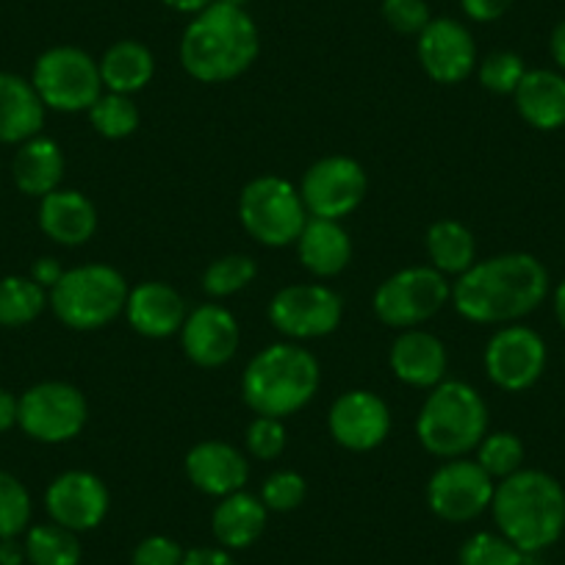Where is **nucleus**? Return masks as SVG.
Segmentation results:
<instances>
[{
    "label": "nucleus",
    "mask_w": 565,
    "mask_h": 565,
    "mask_svg": "<svg viewBox=\"0 0 565 565\" xmlns=\"http://www.w3.org/2000/svg\"><path fill=\"white\" fill-rule=\"evenodd\" d=\"M258 277V264L244 253H227L214 258L203 271V291L211 300H227L238 291L249 289Z\"/></svg>",
    "instance_id": "32"
},
{
    "label": "nucleus",
    "mask_w": 565,
    "mask_h": 565,
    "mask_svg": "<svg viewBox=\"0 0 565 565\" xmlns=\"http://www.w3.org/2000/svg\"><path fill=\"white\" fill-rule=\"evenodd\" d=\"M97 67H100L103 89L134 97L153 81L156 56L145 42L119 40L106 47V53L97 58Z\"/></svg>",
    "instance_id": "28"
},
{
    "label": "nucleus",
    "mask_w": 565,
    "mask_h": 565,
    "mask_svg": "<svg viewBox=\"0 0 565 565\" xmlns=\"http://www.w3.org/2000/svg\"><path fill=\"white\" fill-rule=\"evenodd\" d=\"M308 497V482L300 471L280 469L269 475L260 486V502L269 513H291Z\"/></svg>",
    "instance_id": "38"
},
{
    "label": "nucleus",
    "mask_w": 565,
    "mask_h": 565,
    "mask_svg": "<svg viewBox=\"0 0 565 565\" xmlns=\"http://www.w3.org/2000/svg\"><path fill=\"white\" fill-rule=\"evenodd\" d=\"M297 255L308 275L317 280L339 277L352 260V238L347 227L335 220H317L308 216L300 238H297Z\"/></svg>",
    "instance_id": "23"
},
{
    "label": "nucleus",
    "mask_w": 565,
    "mask_h": 565,
    "mask_svg": "<svg viewBox=\"0 0 565 565\" xmlns=\"http://www.w3.org/2000/svg\"><path fill=\"white\" fill-rule=\"evenodd\" d=\"M391 407L380 394L366 388H352L335 396L328 413L330 438L347 452H374L391 436Z\"/></svg>",
    "instance_id": "15"
},
{
    "label": "nucleus",
    "mask_w": 565,
    "mask_h": 565,
    "mask_svg": "<svg viewBox=\"0 0 565 565\" xmlns=\"http://www.w3.org/2000/svg\"><path fill=\"white\" fill-rule=\"evenodd\" d=\"M23 546L29 565H81L84 559L78 532L53 524V521L29 526Z\"/></svg>",
    "instance_id": "31"
},
{
    "label": "nucleus",
    "mask_w": 565,
    "mask_h": 565,
    "mask_svg": "<svg viewBox=\"0 0 565 565\" xmlns=\"http://www.w3.org/2000/svg\"><path fill=\"white\" fill-rule=\"evenodd\" d=\"M64 271H67V269H64V266H62V260L53 258V255H42V258H36L34 264H31L29 277L34 282H40L42 289H45L47 295H51V289H53V286H56L58 280H62Z\"/></svg>",
    "instance_id": "43"
},
{
    "label": "nucleus",
    "mask_w": 565,
    "mask_h": 565,
    "mask_svg": "<svg viewBox=\"0 0 565 565\" xmlns=\"http://www.w3.org/2000/svg\"><path fill=\"white\" fill-rule=\"evenodd\" d=\"M548 282V269L535 255H491L455 277L452 306L471 324H515L543 306Z\"/></svg>",
    "instance_id": "1"
},
{
    "label": "nucleus",
    "mask_w": 565,
    "mask_h": 565,
    "mask_svg": "<svg viewBox=\"0 0 565 565\" xmlns=\"http://www.w3.org/2000/svg\"><path fill=\"white\" fill-rule=\"evenodd\" d=\"M122 317L128 319L130 330L139 333L141 339L164 341L181 333L189 308L181 291L172 289L170 282L145 280L136 282L134 289L128 291Z\"/></svg>",
    "instance_id": "19"
},
{
    "label": "nucleus",
    "mask_w": 565,
    "mask_h": 565,
    "mask_svg": "<svg viewBox=\"0 0 565 565\" xmlns=\"http://www.w3.org/2000/svg\"><path fill=\"white\" fill-rule=\"evenodd\" d=\"M167 9H172V12H181V14H198L203 12L205 7H211L214 0H161Z\"/></svg>",
    "instance_id": "48"
},
{
    "label": "nucleus",
    "mask_w": 565,
    "mask_h": 565,
    "mask_svg": "<svg viewBox=\"0 0 565 565\" xmlns=\"http://www.w3.org/2000/svg\"><path fill=\"white\" fill-rule=\"evenodd\" d=\"M322 383L317 355L297 341H277L249 358L242 372V399L255 416L286 418L311 405Z\"/></svg>",
    "instance_id": "4"
},
{
    "label": "nucleus",
    "mask_w": 565,
    "mask_h": 565,
    "mask_svg": "<svg viewBox=\"0 0 565 565\" xmlns=\"http://www.w3.org/2000/svg\"><path fill=\"white\" fill-rule=\"evenodd\" d=\"M266 317L282 339L300 344L335 333L344 319V300L324 282H291L275 291Z\"/></svg>",
    "instance_id": "11"
},
{
    "label": "nucleus",
    "mask_w": 565,
    "mask_h": 565,
    "mask_svg": "<svg viewBox=\"0 0 565 565\" xmlns=\"http://www.w3.org/2000/svg\"><path fill=\"white\" fill-rule=\"evenodd\" d=\"M380 14L388 29L405 36H418L433 20L427 0H383Z\"/></svg>",
    "instance_id": "40"
},
{
    "label": "nucleus",
    "mask_w": 565,
    "mask_h": 565,
    "mask_svg": "<svg viewBox=\"0 0 565 565\" xmlns=\"http://www.w3.org/2000/svg\"><path fill=\"white\" fill-rule=\"evenodd\" d=\"M111 493L106 482L84 469H70L53 477L45 491V510L53 524L73 532H92L106 521Z\"/></svg>",
    "instance_id": "17"
},
{
    "label": "nucleus",
    "mask_w": 565,
    "mask_h": 565,
    "mask_svg": "<svg viewBox=\"0 0 565 565\" xmlns=\"http://www.w3.org/2000/svg\"><path fill=\"white\" fill-rule=\"evenodd\" d=\"M186 548L167 535L141 537L134 548L130 565H183Z\"/></svg>",
    "instance_id": "41"
},
{
    "label": "nucleus",
    "mask_w": 565,
    "mask_h": 565,
    "mask_svg": "<svg viewBox=\"0 0 565 565\" xmlns=\"http://www.w3.org/2000/svg\"><path fill=\"white\" fill-rule=\"evenodd\" d=\"M548 53H552L559 73L565 75V20H559V23L554 25L552 36H548Z\"/></svg>",
    "instance_id": "47"
},
{
    "label": "nucleus",
    "mask_w": 565,
    "mask_h": 565,
    "mask_svg": "<svg viewBox=\"0 0 565 565\" xmlns=\"http://www.w3.org/2000/svg\"><path fill=\"white\" fill-rule=\"evenodd\" d=\"M554 317H557V322H559V328L565 330V280L559 282L557 289H554Z\"/></svg>",
    "instance_id": "49"
},
{
    "label": "nucleus",
    "mask_w": 565,
    "mask_h": 565,
    "mask_svg": "<svg viewBox=\"0 0 565 565\" xmlns=\"http://www.w3.org/2000/svg\"><path fill=\"white\" fill-rule=\"evenodd\" d=\"M45 103L18 73H0V145H23L45 128Z\"/></svg>",
    "instance_id": "24"
},
{
    "label": "nucleus",
    "mask_w": 565,
    "mask_h": 565,
    "mask_svg": "<svg viewBox=\"0 0 565 565\" xmlns=\"http://www.w3.org/2000/svg\"><path fill=\"white\" fill-rule=\"evenodd\" d=\"M51 308V297L29 275L0 277V328H25Z\"/></svg>",
    "instance_id": "30"
},
{
    "label": "nucleus",
    "mask_w": 565,
    "mask_h": 565,
    "mask_svg": "<svg viewBox=\"0 0 565 565\" xmlns=\"http://www.w3.org/2000/svg\"><path fill=\"white\" fill-rule=\"evenodd\" d=\"M530 554L510 543L502 532H475L458 552L460 565H526Z\"/></svg>",
    "instance_id": "36"
},
{
    "label": "nucleus",
    "mask_w": 565,
    "mask_h": 565,
    "mask_svg": "<svg viewBox=\"0 0 565 565\" xmlns=\"http://www.w3.org/2000/svg\"><path fill=\"white\" fill-rule=\"evenodd\" d=\"M89 122L97 136L108 141L128 139L139 130V108L128 95H114V92H103L89 108Z\"/></svg>",
    "instance_id": "33"
},
{
    "label": "nucleus",
    "mask_w": 565,
    "mask_h": 565,
    "mask_svg": "<svg viewBox=\"0 0 565 565\" xmlns=\"http://www.w3.org/2000/svg\"><path fill=\"white\" fill-rule=\"evenodd\" d=\"M548 363L546 341L526 324H504L488 339L482 366L488 380L508 394L530 391L543 377Z\"/></svg>",
    "instance_id": "14"
},
{
    "label": "nucleus",
    "mask_w": 565,
    "mask_h": 565,
    "mask_svg": "<svg viewBox=\"0 0 565 565\" xmlns=\"http://www.w3.org/2000/svg\"><path fill=\"white\" fill-rule=\"evenodd\" d=\"M452 302V280L438 269L405 266L374 289L372 311L385 328H422Z\"/></svg>",
    "instance_id": "8"
},
{
    "label": "nucleus",
    "mask_w": 565,
    "mask_h": 565,
    "mask_svg": "<svg viewBox=\"0 0 565 565\" xmlns=\"http://www.w3.org/2000/svg\"><path fill=\"white\" fill-rule=\"evenodd\" d=\"M31 513H34V502H31L29 488L20 477L0 469V541L25 535L31 526Z\"/></svg>",
    "instance_id": "35"
},
{
    "label": "nucleus",
    "mask_w": 565,
    "mask_h": 565,
    "mask_svg": "<svg viewBox=\"0 0 565 565\" xmlns=\"http://www.w3.org/2000/svg\"><path fill=\"white\" fill-rule=\"evenodd\" d=\"M515 0H460V9L475 23H497L510 12Z\"/></svg>",
    "instance_id": "42"
},
{
    "label": "nucleus",
    "mask_w": 565,
    "mask_h": 565,
    "mask_svg": "<svg viewBox=\"0 0 565 565\" xmlns=\"http://www.w3.org/2000/svg\"><path fill=\"white\" fill-rule=\"evenodd\" d=\"M89 402L84 391L64 380H45L20 396L18 427L36 444H67L84 433Z\"/></svg>",
    "instance_id": "10"
},
{
    "label": "nucleus",
    "mask_w": 565,
    "mask_h": 565,
    "mask_svg": "<svg viewBox=\"0 0 565 565\" xmlns=\"http://www.w3.org/2000/svg\"><path fill=\"white\" fill-rule=\"evenodd\" d=\"M477 81L493 95H513L526 75V64L513 51H493L477 64Z\"/></svg>",
    "instance_id": "37"
},
{
    "label": "nucleus",
    "mask_w": 565,
    "mask_h": 565,
    "mask_svg": "<svg viewBox=\"0 0 565 565\" xmlns=\"http://www.w3.org/2000/svg\"><path fill=\"white\" fill-rule=\"evenodd\" d=\"M64 170V150L51 136H34V139L18 145V153L12 159V181L25 198L42 200L51 192L62 189Z\"/></svg>",
    "instance_id": "26"
},
{
    "label": "nucleus",
    "mask_w": 565,
    "mask_h": 565,
    "mask_svg": "<svg viewBox=\"0 0 565 565\" xmlns=\"http://www.w3.org/2000/svg\"><path fill=\"white\" fill-rule=\"evenodd\" d=\"M289 444V433H286V424L282 418H269V416H255L247 424V433H244V447L253 455L255 460H277Z\"/></svg>",
    "instance_id": "39"
},
{
    "label": "nucleus",
    "mask_w": 565,
    "mask_h": 565,
    "mask_svg": "<svg viewBox=\"0 0 565 565\" xmlns=\"http://www.w3.org/2000/svg\"><path fill=\"white\" fill-rule=\"evenodd\" d=\"M266 519H269V510L264 508L260 497L236 491L216 502L214 513H211V532L222 548L242 552L264 535Z\"/></svg>",
    "instance_id": "27"
},
{
    "label": "nucleus",
    "mask_w": 565,
    "mask_h": 565,
    "mask_svg": "<svg viewBox=\"0 0 565 565\" xmlns=\"http://www.w3.org/2000/svg\"><path fill=\"white\" fill-rule=\"evenodd\" d=\"M424 249L433 269L447 277H460L477 264V238L463 222L438 220L427 227Z\"/></svg>",
    "instance_id": "29"
},
{
    "label": "nucleus",
    "mask_w": 565,
    "mask_h": 565,
    "mask_svg": "<svg viewBox=\"0 0 565 565\" xmlns=\"http://www.w3.org/2000/svg\"><path fill=\"white\" fill-rule=\"evenodd\" d=\"M36 95L42 97L47 111L81 114L95 106L103 95V81L97 58L75 45L47 47L34 62L31 73Z\"/></svg>",
    "instance_id": "9"
},
{
    "label": "nucleus",
    "mask_w": 565,
    "mask_h": 565,
    "mask_svg": "<svg viewBox=\"0 0 565 565\" xmlns=\"http://www.w3.org/2000/svg\"><path fill=\"white\" fill-rule=\"evenodd\" d=\"M238 222L264 247H295L308 211L295 183L280 175H258L238 194Z\"/></svg>",
    "instance_id": "7"
},
{
    "label": "nucleus",
    "mask_w": 565,
    "mask_h": 565,
    "mask_svg": "<svg viewBox=\"0 0 565 565\" xmlns=\"http://www.w3.org/2000/svg\"><path fill=\"white\" fill-rule=\"evenodd\" d=\"M25 559V546L18 537H3L0 541V565H23Z\"/></svg>",
    "instance_id": "46"
},
{
    "label": "nucleus",
    "mask_w": 565,
    "mask_h": 565,
    "mask_svg": "<svg viewBox=\"0 0 565 565\" xmlns=\"http://www.w3.org/2000/svg\"><path fill=\"white\" fill-rule=\"evenodd\" d=\"M128 280L108 264L73 266L51 289V311L64 328L92 333L125 313Z\"/></svg>",
    "instance_id": "6"
},
{
    "label": "nucleus",
    "mask_w": 565,
    "mask_h": 565,
    "mask_svg": "<svg viewBox=\"0 0 565 565\" xmlns=\"http://www.w3.org/2000/svg\"><path fill=\"white\" fill-rule=\"evenodd\" d=\"M220 3H231V7H244L247 0H220Z\"/></svg>",
    "instance_id": "50"
},
{
    "label": "nucleus",
    "mask_w": 565,
    "mask_h": 565,
    "mask_svg": "<svg viewBox=\"0 0 565 565\" xmlns=\"http://www.w3.org/2000/svg\"><path fill=\"white\" fill-rule=\"evenodd\" d=\"M416 56L424 75L441 86L463 84L480 64L475 36L452 18H433L427 23L416 36Z\"/></svg>",
    "instance_id": "16"
},
{
    "label": "nucleus",
    "mask_w": 565,
    "mask_h": 565,
    "mask_svg": "<svg viewBox=\"0 0 565 565\" xmlns=\"http://www.w3.org/2000/svg\"><path fill=\"white\" fill-rule=\"evenodd\" d=\"M183 565H238L233 559V554L227 548L216 546H198L189 548L186 557H183Z\"/></svg>",
    "instance_id": "44"
},
{
    "label": "nucleus",
    "mask_w": 565,
    "mask_h": 565,
    "mask_svg": "<svg viewBox=\"0 0 565 565\" xmlns=\"http://www.w3.org/2000/svg\"><path fill=\"white\" fill-rule=\"evenodd\" d=\"M297 189L308 216L341 222L366 200L369 175L361 161L350 156H324L308 167Z\"/></svg>",
    "instance_id": "13"
},
{
    "label": "nucleus",
    "mask_w": 565,
    "mask_h": 565,
    "mask_svg": "<svg viewBox=\"0 0 565 565\" xmlns=\"http://www.w3.org/2000/svg\"><path fill=\"white\" fill-rule=\"evenodd\" d=\"M513 103L530 128L543 134L565 128V75L559 70H526Z\"/></svg>",
    "instance_id": "25"
},
{
    "label": "nucleus",
    "mask_w": 565,
    "mask_h": 565,
    "mask_svg": "<svg viewBox=\"0 0 565 565\" xmlns=\"http://www.w3.org/2000/svg\"><path fill=\"white\" fill-rule=\"evenodd\" d=\"M260 53V34L244 7L214 0L181 36V67L200 84H227L247 73Z\"/></svg>",
    "instance_id": "2"
},
{
    "label": "nucleus",
    "mask_w": 565,
    "mask_h": 565,
    "mask_svg": "<svg viewBox=\"0 0 565 565\" xmlns=\"http://www.w3.org/2000/svg\"><path fill=\"white\" fill-rule=\"evenodd\" d=\"M491 513L497 530L532 557L563 537L565 488L548 471L521 469L497 482Z\"/></svg>",
    "instance_id": "3"
},
{
    "label": "nucleus",
    "mask_w": 565,
    "mask_h": 565,
    "mask_svg": "<svg viewBox=\"0 0 565 565\" xmlns=\"http://www.w3.org/2000/svg\"><path fill=\"white\" fill-rule=\"evenodd\" d=\"M183 471L200 493L222 499L244 491L249 480V460L233 444L220 441V438H205L189 449L186 458H183Z\"/></svg>",
    "instance_id": "20"
},
{
    "label": "nucleus",
    "mask_w": 565,
    "mask_h": 565,
    "mask_svg": "<svg viewBox=\"0 0 565 565\" xmlns=\"http://www.w3.org/2000/svg\"><path fill=\"white\" fill-rule=\"evenodd\" d=\"M18 411H20V396L12 391L0 388V436L18 427Z\"/></svg>",
    "instance_id": "45"
},
{
    "label": "nucleus",
    "mask_w": 565,
    "mask_h": 565,
    "mask_svg": "<svg viewBox=\"0 0 565 565\" xmlns=\"http://www.w3.org/2000/svg\"><path fill=\"white\" fill-rule=\"evenodd\" d=\"M524 441L508 430L486 433V438L475 449V460L493 477V482L508 480L510 475L524 469Z\"/></svg>",
    "instance_id": "34"
},
{
    "label": "nucleus",
    "mask_w": 565,
    "mask_h": 565,
    "mask_svg": "<svg viewBox=\"0 0 565 565\" xmlns=\"http://www.w3.org/2000/svg\"><path fill=\"white\" fill-rule=\"evenodd\" d=\"M488 433V405L475 385L444 380L430 388L416 416V438L433 458L455 460L475 452Z\"/></svg>",
    "instance_id": "5"
},
{
    "label": "nucleus",
    "mask_w": 565,
    "mask_h": 565,
    "mask_svg": "<svg viewBox=\"0 0 565 565\" xmlns=\"http://www.w3.org/2000/svg\"><path fill=\"white\" fill-rule=\"evenodd\" d=\"M388 366L399 383L430 391L447 380L449 355L436 333L422 328L399 330L388 350Z\"/></svg>",
    "instance_id": "21"
},
{
    "label": "nucleus",
    "mask_w": 565,
    "mask_h": 565,
    "mask_svg": "<svg viewBox=\"0 0 565 565\" xmlns=\"http://www.w3.org/2000/svg\"><path fill=\"white\" fill-rule=\"evenodd\" d=\"M36 222L58 247H84L97 233V209L78 189H56L40 200Z\"/></svg>",
    "instance_id": "22"
},
{
    "label": "nucleus",
    "mask_w": 565,
    "mask_h": 565,
    "mask_svg": "<svg viewBox=\"0 0 565 565\" xmlns=\"http://www.w3.org/2000/svg\"><path fill=\"white\" fill-rule=\"evenodd\" d=\"M181 350L194 366L220 369L236 358L242 344V328L238 319L225 306L205 302L189 311L181 328Z\"/></svg>",
    "instance_id": "18"
},
{
    "label": "nucleus",
    "mask_w": 565,
    "mask_h": 565,
    "mask_svg": "<svg viewBox=\"0 0 565 565\" xmlns=\"http://www.w3.org/2000/svg\"><path fill=\"white\" fill-rule=\"evenodd\" d=\"M497 482L477 460H444L427 480V508L447 524H469L491 510Z\"/></svg>",
    "instance_id": "12"
}]
</instances>
